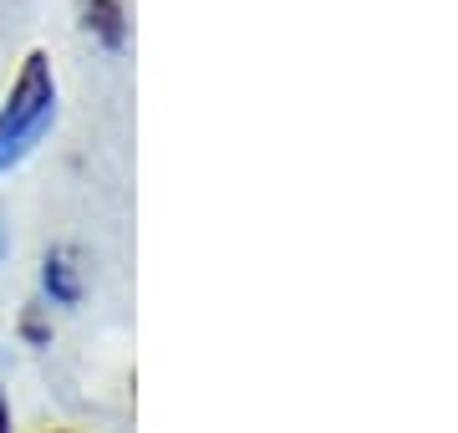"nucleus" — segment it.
I'll list each match as a JSON object with an SVG mask.
<instances>
[{"mask_svg":"<svg viewBox=\"0 0 458 433\" xmlns=\"http://www.w3.org/2000/svg\"><path fill=\"white\" fill-rule=\"evenodd\" d=\"M56 117V82H51V62L47 51H31L21 77L5 92L0 107V174L11 164H21L36 149V138L47 133V123Z\"/></svg>","mask_w":458,"mask_h":433,"instance_id":"1","label":"nucleus"},{"mask_svg":"<svg viewBox=\"0 0 458 433\" xmlns=\"http://www.w3.org/2000/svg\"><path fill=\"white\" fill-rule=\"evenodd\" d=\"M82 16H87V31H98L107 47H123V11H117V0H82Z\"/></svg>","mask_w":458,"mask_h":433,"instance_id":"2","label":"nucleus"},{"mask_svg":"<svg viewBox=\"0 0 458 433\" xmlns=\"http://www.w3.org/2000/svg\"><path fill=\"white\" fill-rule=\"evenodd\" d=\"M47 291H51L56 301H72V296H77V285H72V276H66V260H62V255H51V260H47Z\"/></svg>","mask_w":458,"mask_h":433,"instance_id":"3","label":"nucleus"},{"mask_svg":"<svg viewBox=\"0 0 458 433\" xmlns=\"http://www.w3.org/2000/svg\"><path fill=\"white\" fill-rule=\"evenodd\" d=\"M0 433H11V403H5V393H0Z\"/></svg>","mask_w":458,"mask_h":433,"instance_id":"4","label":"nucleus"}]
</instances>
